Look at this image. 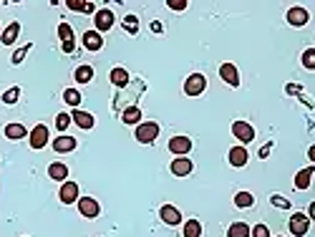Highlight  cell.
<instances>
[{"instance_id": "cell-1", "label": "cell", "mask_w": 315, "mask_h": 237, "mask_svg": "<svg viewBox=\"0 0 315 237\" xmlns=\"http://www.w3.org/2000/svg\"><path fill=\"white\" fill-rule=\"evenodd\" d=\"M134 136H136V142H142V144H151V142H156V136H159V124H154V121L139 124Z\"/></svg>"}, {"instance_id": "cell-2", "label": "cell", "mask_w": 315, "mask_h": 237, "mask_svg": "<svg viewBox=\"0 0 315 237\" xmlns=\"http://www.w3.org/2000/svg\"><path fill=\"white\" fill-rule=\"evenodd\" d=\"M308 230H310V217L303 214V212H295V214L290 217V232L295 237H305Z\"/></svg>"}, {"instance_id": "cell-3", "label": "cell", "mask_w": 315, "mask_h": 237, "mask_svg": "<svg viewBox=\"0 0 315 237\" xmlns=\"http://www.w3.org/2000/svg\"><path fill=\"white\" fill-rule=\"evenodd\" d=\"M232 134H234L242 144H250V142L255 139V129H252L247 121H234V124H232Z\"/></svg>"}, {"instance_id": "cell-4", "label": "cell", "mask_w": 315, "mask_h": 237, "mask_svg": "<svg viewBox=\"0 0 315 237\" xmlns=\"http://www.w3.org/2000/svg\"><path fill=\"white\" fill-rule=\"evenodd\" d=\"M207 86V78L202 76V73H192L187 81H184V93L187 96H200L202 91Z\"/></svg>"}, {"instance_id": "cell-5", "label": "cell", "mask_w": 315, "mask_h": 237, "mask_svg": "<svg viewBox=\"0 0 315 237\" xmlns=\"http://www.w3.org/2000/svg\"><path fill=\"white\" fill-rule=\"evenodd\" d=\"M169 169H172L174 177H189V174H192V169H194V164H192V159H189V156H176Z\"/></svg>"}, {"instance_id": "cell-6", "label": "cell", "mask_w": 315, "mask_h": 237, "mask_svg": "<svg viewBox=\"0 0 315 237\" xmlns=\"http://www.w3.org/2000/svg\"><path fill=\"white\" fill-rule=\"evenodd\" d=\"M28 136H30V147L33 149H43L46 144H48V126H46V124H38Z\"/></svg>"}, {"instance_id": "cell-7", "label": "cell", "mask_w": 315, "mask_h": 237, "mask_svg": "<svg viewBox=\"0 0 315 237\" xmlns=\"http://www.w3.org/2000/svg\"><path fill=\"white\" fill-rule=\"evenodd\" d=\"M169 151L176 154V156H184L192 151V139L189 136H172L169 139Z\"/></svg>"}, {"instance_id": "cell-8", "label": "cell", "mask_w": 315, "mask_h": 237, "mask_svg": "<svg viewBox=\"0 0 315 237\" xmlns=\"http://www.w3.org/2000/svg\"><path fill=\"white\" fill-rule=\"evenodd\" d=\"M58 197H61L63 205H73V202L78 200V184H76V182H63Z\"/></svg>"}, {"instance_id": "cell-9", "label": "cell", "mask_w": 315, "mask_h": 237, "mask_svg": "<svg viewBox=\"0 0 315 237\" xmlns=\"http://www.w3.org/2000/svg\"><path fill=\"white\" fill-rule=\"evenodd\" d=\"M93 23H96V33H104V30H109L114 26V13L106 8V10H99L96 15H93Z\"/></svg>"}, {"instance_id": "cell-10", "label": "cell", "mask_w": 315, "mask_h": 237, "mask_svg": "<svg viewBox=\"0 0 315 237\" xmlns=\"http://www.w3.org/2000/svg\"><path fill=\"white\" fill-rule=\"evenodd\" d=\"M78 212L88 220H93V217H99V202L93 197H81L78 200Z\"/></svg>"}, {"instance_id": "cell-11", "label": "cell", "mask_w": 315, "mask_h": 237, "mask_svg": "<svg viewBox=\"0 0 315 237\" xmlns=\"http://www.w3.org/2000/svg\"><path fill=\"white\" fill-rule=\"evenodd\" d=\"M220 76H222V81L225 84H229V86H240V73H237V68L232 66V63H222L220 66Z\"/></svg>"}, {"instance_id": "cell-12", "label": "cell", "mask_w": 315, "mask_h": 237, "mask_svg": "<svg viewBox=\"0 0 315 237\" xmlns=\"http://www.w3.org/2000/svg\"><path fill=\"white\" fill-rule=\"evenodd\" d=\"M308 21H310V15H308L305 8H290L287 10V23L290 26H305Z\"/></svg>"}, {"instance_id": "cell-13", "label": "cell", "mask_w": 315, "mask_h": 237, "mask_svg": "<svg viewBox=\"0 0 315 237\" xmlns=\"http://www.w3.org/2000/svg\"><path fill=\"white\" fill-rule=\"evenodd\" d=\"M247 159H250V154H247V149L245 147H232L229 149V164H232V167H245Z\"/></svg>"}, {"instance_id": "cell-14", "label": "cell", "mask_w": 315, "mask_h": 237, "mask_svg": "<svg viewBox=\"0 0 315 237\" xmlns=\"http://www.w3.org/2000/svg\"><path fill=\"white\" fill-rule=\"evenodd\" d=\"M159 217H162L167 225H179V222H182V214H179V209L172 207V205H164V207L159 209Z\"/></svg>"}, {"instance_id": "cell-15", "label": "cell", "mask_w": 315, "mask_h": 237, "mask_svg": "<svg viewBox=\"0 0 315 237\" xmlns=\"http://www.w3.org/2000/svg\"><path fill=\"white\" fill-rule=\"evenodd\" d=\"M84 46H86L88 51H99V48L104 46L101 33H96V30H86V33H84Z\"/></svg>"}, {"instance_id": "cell-16", "label": "cell", "mask_w": 315, "mask_h": 237, "mask_svg": "<svg viewBox=\"0 0 315 237\" xmlns=\"http://www.w3.org/2000/svg\"><path fill=\"white\" fill-rule=\"evenodd\" d=\"M71 121H76V126H81V129H93V124H96V118L91 116V114L78 111V109L71 114Z\"/></svg>"}, {"instance_id": "cell-17", "label": "cell", "mask_w": 315, "mask_h": 237, "mask_svg": "<svg viewBox=\"0 0 315 237\" xmlns=\"http://www.w3.org/2000/svg\"><path fill=\"white\" fill-rule=\"evenodd\" d=\"M53 149H56L58 154L73 151V149H76V139H73V136H56V139H53Z\"/></svg>"}, {"instance_id": "cell-18", "label": "cell", "mask_w": 315, "mask_h": 237, "mask_svg": "<svg viewBox=\"0 0 315 237\" xmlns=\"http://www.w3.org/2000/svg\"><path fill=\"white\" fill-rule=\"evenodd\" d=\"M18 33H21V23H10L8 28L0 33V41H3L5 46H13V43H15V38H18Z\"/></svg>"}, {"instance_id": "cell-19", "label": "cell", "mask_w": 315, "mask_h": 237, "mask_svg": "<svg viewBox=\"0 0 315 237\" xmlns=\"http://www.w3.org/2000/svg\"><path fill=\"white\" fill-rule=\"evenodd\" d=\"M109 78H111V84L119 86V89L129 86V71H126V68H114V71L109 73Z\"/></svg>"}, {"instance_id": "cell-20", "label": "cell", "mask_w": 315, "mask_h": 237, "mask_svg": "<svg viewBox=\"0 0 315 237\" xmlns=\"http://www.w3.org/2000/svg\"><path fill=\"white\" fill-rule=\"evenodd\" d=\"M48 177L56 179V182H66V177H68V167L61 164V162H53V164L48 167Z\"/></svg>"}, {"instance_id": "cell-21", "label": "cell", "mask_w": 315, "mask_h": 237, "mask_svg": "<svg viewBox=\"0 0 315 237\" xmlns=\"http://www.w3.org/2000/svg\"><path fill=\"white\" fill-rule=\"evenodd\" d=\"M5 136H8V139H13V142H18V139L28 136V131H26V126H23V124H8V126H5Z\"/></svg>"}, {"instance_id": "cell-22", "label": "cell", "mask_w": 315, "mask_h": 237, "mask_svg": "<svg viewBox=\"0 0 315 237\" xmlns=\"http://www.w3.org/2000/svg\"><path fill=\"white\" fill-rule=\"evenodd\" d=\"M310 177H313V167L298 172V174H295V189H308V187H310Z\"/></svg>"}, {"instance_id": "cell-23", "label": "cell", "mask_w": 315, "mask_h": 237, "mask_svg": "<svg viewBox=\"0 0 315 237\" xmlns=\"http://www.w3.org/2000/svg\"><path fill=\"white\" fill-rule=\"evenodd\" d=\"M139 118H142V111H139V106H129V109H124V114H121V121L124 124H139Z\"/></svg>"}, {"instance_id": "cell-24", "label": "cell", "mask_w": 315, "mask_h": 237, "mask_svg": "<svg viewBox=\"0 0 315 237\" xmlns=\"http://www.w3.org/2000/svg\"><path fill=\"white\" fill-rule=\"evenodd\" d=\"M234 205L240 209H247L255 205V197H252L250 192H237V194H234Z\"/></svg>"}, {"instance_id": "cell-25", "label": "cell", "mask_w": 315, "mask_h": 237, "mask_svg": "<svg viewBox=\"0 0 315 237\" xmlns=\"http://www.w3.org/2000/svg\"><path fill=\"white\" fill-rule=\"evenodd\" d=\"M227 237H250V227L245 222H234V225H229Z\"/></svg>"}, {"instance_id": "cell-26", "label": "cell", "mask_w": 315, "mask_h": 237, "mask_svg": "<svg viewBox=\"0 0 315 237\" xmlns=\"http://www.w3.org/2000/svg\"><path fill=\"white\" fill-rule=\"evenodd\" d=\"M73 76H76V81H78V84H88V81L93 78V68H91V66H78Z\"/></svg>"}, {"instance_id": "cell-27", "label": "cell", "mask_w": 315, "mask_h": 237, "mask_svg": "<svg viewBox=\"0 0 315 237\" xmlns=\"http://www.w3.org/2000/svg\"><path fill=\"white\" fill-rule=\"evenodd\" d=\"M184 237H202V225L197 220H189L184 225Z\"/></svg>"}, {"instance_id": "cell-28", "label": "cell", "mask_w": 315, "mask_h": 237, "mask_svg": "<svg viewBox=\"0 0 315 237\" xmlns=\"http://www.w3.org/2000/svg\"><path fill=\"white\" fill-rule=\"evenodd\" d=\"M68 8L78 13H93V3H84V0H68Z\"/></svg>"}, {"instance_id": "cell-29", "label": "cell", "mask_w": 315, "mask_h": 237, "mask_svg": "<svg viewBox=\"0 0 315 237\" xmlns=\"http://www.w3.org/2000/svg\"><path fill=\"white\" fill-rule=\"evenodd\" d=\"M63 101H66L68 106H78V104H81V93L76 89H66L63 91Z\"/></svg>"}, {"instance_id": "cell-30", "label": "cell", "mask_w": 315, "mask_h": 237, "mask_svg": "<svg viewBox=\"0 0 315 237\" xmlns=\"http://www.w3.org/2000/svg\"><path fill=\"white\" fill-rule=\"evenodd\" d=\"M124 28L129 30L131 35H136V30H139V18H136V15H124Z\"/></svg>"}, {"instance_id": "cell-31", "label": "cell", "mask_w": 315, "mask_h": 237, "mask_svg": "<svg viewBox=\"0 0 315 237\" xmlns=\"http://www.w3.org/2000/svg\"><path fill=\"white\" fill-rule=\"evenodd\" d=\"M58 35H61L63 43H66V41H73V28H71L68 23H61V26H58Z\"/></svg>"}, {"instance_id": "cell-32", "label": "cell", "mask_w": 315, "mask_h": 237, "mask_svg": "<svg viewBox=\"0 0 315 237\" xmlns=\"http://www.w3.org/2000/svg\"><path fill=\"white\" fill-rule=\"evenodd\" d=\"M18 96H21V89H18V86H13V89H8L5 93H3V101H5V104H15V101H18Z\"/></svg>"}, {"instance_id": "cell-33", "label": "cell", "mask_w": 315, "mask_h": 237, "mask_svg": "<svg viewBox=\"0 0 315 237\" xmlns=\"http://www.w3.org/2000/svg\"><path fill=\"white\" fill-rule=\"evenodd\" d=\"M30 48H33V43H28V46H23V48H18V51H15V53L10 56V61H13V63H21V61L26 58V56H28V51H30Z\"/></svg>"}, {"instance_id": "cell-34", "label": "cell", "mask_w": 315, "mask_h": 237, "mask_svg": "<svg viewBox=\"0 0 315 237\" xmlns=\"http://www.w3.org/2000/svg\"><path fill=\"white\" fill-rule=\"evenodd\" d=\"M68 124H71V114H58L56 116V129L58 131H66V129H68Z\"/></svg>"}, {"instance_id": "cell-35", "label": "cell", "mask_w": 315, "mask_h": 237, "mask_svg": "<svg viewBox=\"0 0 315 237\" xmlns=\"http://www.w3.org/2000/svg\"><path fill=\"white\" fill-rule=\"evenodd\" d=\"M303 66H305V68H315V48H308V51L303 53Z\"/></svg>"}, {"instance_id": "cell-36", "label": "cell", "mask_w": 315, "mask_h": 237, "mask_svg": "<svg viewBox=\"0 0 315 237\" xmlns=\"http://www.w3.org/2000/svg\"><path fill=\"white\" fill-rule=\"evenodd\" d=\"M270 202H272L275 207H280V209H287V207H290V202H287V200H283L280 194H272V197H270Z\"/></svg>"}, {"instance_id": "cell-37", "label": "cell", "mask_w": 315, "mask_h": 237, "mask_svg": "<svg viewBox=\"0 0 315 237\" xmlns=\"http://www.w3.org/2000/svg\"><path fill=\"white\" fill-rule=\"evenodd\" d=\"M250 235L252 237H270V230H267L265 225H255V230H250Z\"/></svg>"}, {"instance_id": "cell-38", "label": "cell", "mask_w": 315, "mask_h": 237, "mask_svg": "<svg viewBox=\"0 0 315 237\" xmlns=\"http://www.w3.org/2000/svg\"><path fill=\"white\" fill-rule=\"evenodd\" d=\"M167 5H169L172 10H184V8H187V0H169Z\"/></svg>"}, {"instance_id": "cell-39", "label": "cell", "mask_w": 315, "mask_h": 237, "mask_svg": "<svg viewBox=\"0 0 315 237\" xmlns=\"http://www.w3.org/2000/svg\"><path fill=\"white\" fill-rule=\"evenodd\" d=\"M73 48H76L73 41H66V43H63V51H66V53H73Z\"/></svg>"}, {"instance_id": "cell-40", "label": "cell", "mask_w": 315, "mask_h": 237, "mask_svg": "<svg viewBox=\"0 0 315 237\" xmlns=\"http://www.w3.org/2000/svg\"><path fill=\"white\" fill-rule=\"evenodd\" d=\"M270 147H272V144H267V147H262V149H260V159H265V156L270 154Z\"/></svg>"}, {"instance_id": "cell-41", "label": "cell", "mask_w": 315, "mask_h": 237, "mask_svg": "<svg viewBox=\"0 0 315 237\" xmlns=\"http://www.w3.org/2000/svg\"><path fill=\"white\" fill-rule=\"evenodd\" d=\"M300 91H303L300 86H287V93H300Z\"/></svg>"}, {"instance_id": "cell-42", "label": "cell", "mask_w": 315, "mask_h": 237, "mask_svg": "<svg viewBox=\"0 0 315 237\" xmlns=\"http://www.w3.org/2000/svg\"><path fill=\"white\" fill-rule=\"evenodd\" d=\"M151 30L154 33H162V23H151Z\"/></svg>"}]
</instances>
